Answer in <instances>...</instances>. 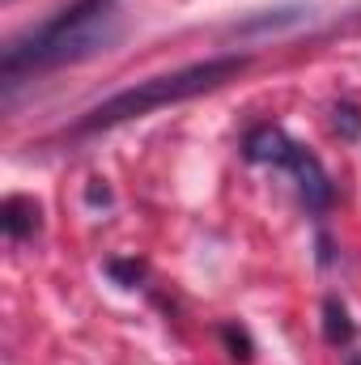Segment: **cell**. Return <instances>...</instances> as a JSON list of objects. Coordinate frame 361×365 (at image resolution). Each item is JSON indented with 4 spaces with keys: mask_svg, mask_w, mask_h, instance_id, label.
<instances>
[{
    "mask_svg": "<svg viewBox=\"0 0 361 365\" xmlns=\"http://www.w3.org/2000/svg\"><path fill=\"white\" fill-rule=\"evenodd\" d=\"M332 115H336V132H340L345 140H357L361 136V110L357 106H353V102H340Z\"/></svg>",
    "mask_w": 361,
    "mask_h": 365,
    "instance_id": "obj_6",
    "label": "cell"
},
{
    "mask_svg": "<svg viewBox=\"0 0 361 365\" xmlns=\"http://www.w3.org/2000/svg\"><path fill=\"white\" fill-rule=\"evenodd\" d=\"M251 56H213V60H200V64H187L179 73H166V77H149V81H136L128 90L111 93L106 102H98L93 110H86L73 128V136H93V132H106V128H119V123H132V119H145L162 106H175L187 98H200V93L217 90L225 81H234L238 73H247Z\"/></svg>",
    "mask_w": 361,
    "mask_h": 365,
    "instance_id": "obj_2",
    "label": "cell"
},
{
    "mask_svg": "<svg viewBox=\"0 0 361 365\" xmlns=\"http://www.w3.org/2000/svg\"><path fill=\"white\" fill-rule=\"evenodd\" d=\"M106 272L115 276V280H123V284L132 289V284L145 276V268H141V264H119V259H111V264H106Z\"/></svg>",
    "mask_w": 361,
    "mask_h": 365,
    "instance_id": "obj_7",
    "label": "cell"
},
{
    "mask_svg": "<svg viewBox=\"0 0 361 365\" xmlns=\"http://www.w3.org/2000/svg\"><path fill=\"white\" fill-rule=\"evenodd\" d=\"M119 34H123V21L115 0H77L60 17L43 21L39 30L4 47V81H17L21 73H47V68L93 60L111 51Z\"/></svg>",
    "mask_w": 361,
    "mask_h": 365,
    "instance_id": "obj_1",
    "label": "cell"
},
{
    "mask_svg": "<svg viewBox=\"0 0 361 365\" xmlns=\"http://www.w3.org/2000/svg\"><path fill=\"white\" fill-rule=\"evenodd\" d=\"M39 225H43V208H39L30 195H9V200L0 204V230H4L9 242L30 238Z\"/></svg>",
    "mask_w": 361,
    "mask_h": 365,
    "instance_id": "obj_4",
    "label": "cell"
},
{
    "mask_svg": "<svg viewBox=\"0 0 361 365\" xmlns=\"http://www.w3.org/2000/svg\"><path fill=\"white\" fill-rule=\"evenodd\" d=\"M323 336H327V344H336V349H349L353 336H357V327H353L345 302H336V297L323 302Z\"/></svg>",
    "mask_w": 361,
    "mask_h": 365,
    "instance_id": "obj_5",
    "label": "cell"
},
{
    "mask_svg": "<svg viewBox=\"0 0 361 365\" xmlns=\"http://www.w3.org/2000/svg\"><path fill=\"white\" fill-rule=\"evenodd\" d=\"M280 166L293 175V182H298V191H302V200H306L310 212H323L332 204V179H327V170H323V162L315 153H306L302 145H289V153L280 158Z\"/></svg>",
    "mask_w": 361,
    "mask_h": 365,
    "instance_id": "obj_3",
    "label": "cell"
},
{
    "mask_svg": "<svg viewBox=\"0 0 361 365\" xmlns=\"http://www.w3.org/2000/svg\"><path fill=\"white\" fill-rule=\"evenodd\" d=\"M349 365H361V357H349Z\"/></svg>",
    "mask_w": 361,
    "mask_h": 365,
    "instance_id": "obj_8",
    "label": "cell"
}]
</instances>
